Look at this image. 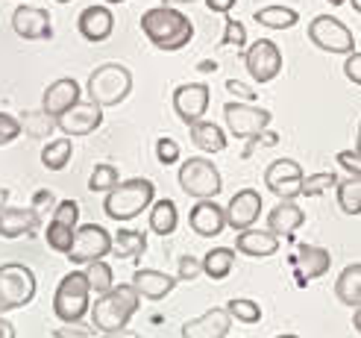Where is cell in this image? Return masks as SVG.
Here are the masks:
<instances>
[{
	"label": "cell",
	"instance_id": "cell-32",
	"mask_svg": "<svg viewBox=\"0 0 361 338\" xmlns=\"http://www.w3.org/2000/svg\"><path fill=\"white\" fill-rule=\"evenodd\" d=\"M71 156H74V141L71 138H56V141H47L42 147V165L47 171H62Z\"/></svg>",
	"mask_w": 361,
	"mask_h": 338
},
{
	"label": "cell",
	"instance_id": "cell-34",
	"mask_svg": "<svg viewBox=\"0 0 361 338\" xmlns=\"http://www.w3.org/2000/svg\"><path fill=\"white\" fill-rule=\"evenodd\" d=\"M338 206L347 215H361V176L338 183Z\"/></svg>",
	"mask_w": 361,
	"mask_h": 338
},
{
	"label": "cell",
	"instance_id": "cell-56",
	"mask_svg": "<svg viewBox=\"0 0 361 338\" xmlns=\"http://www.w3.org/2000/svg\"><path fill=\"white\" fill-rule=\"evenodd\" d=\"M214 68H218L214 62H203V65H200V71H214Z\"/></svg>",
	"mask_w": 361,
	"mask_h": 338
},
{
	"label": "cell",
	"instance_id": "cell-47",
	"mask_svg": "<svg viewBox=\"0 0 361 338\" xmlns=\"http://www.w3.org/2000/svg\"><path fill=\"white\" fill-rule=\"evenodd\" d=\"M344 74H347V80H350V83L361 85V53H358V50L347 53V62H344Z\"/></svg>",
	"mask_w": 361,
	"mask_h": 338
},
{
	"label": "cell",
	"instance_id": "cell-22",
	"mask_svg": "<svg viewBox=\"0 0 361 338\" xmlns=\"http://www.w3.org/2000/svg\"><path fill=\"white\" fill-rule=\"evenodd\" d=\"M39 224H42V215L32 206L30 209H15V206L0 209V236H4V239L30 236V233L39 229Z\"/></svg>",
	"mask_w": 361,
	"mask_h": 338
},
{
	"label": "cell",
	"instance_id": "cell-52",
	"mask_svg": "<svg viewBox=\"0 0 361 338\" xmlns=\"http://www.w3.org/2000/svg\"><path fill=\"white\" fill-rule=\"evenodd\" d=\"M100 338H141V335H135L130 330H118V332H100Z\"/></svg>",
	"mask_w": 361,
	"mask_h": 338
},
{
	"label": "cell",
	"instance_id": "cell-45",
	"mask_svg": "<svg viewBox=\"0 0 361 338\" xmlns=\"http://www.w3.org/2000/svg\"><path fill=\"white\" fill-rule=\"evenodd\" d=\"M338 165L344 168L350 176H361V153L358 150H341L338 153Z\"/></svg>",
	"mask_w": 361,
	"mask_h": 338
},
{
	"label": "cell",
	"instance_id": "cell-16",
	"mask_svg": "<svg viewBox=\"0 0 361 338\" xmlns=\"http://www.w3.org/2000/svg\"><path fill=\"white\" fill-rule=\"evenodd\" d=\"M188 227L194 229L200 239H212V236H221L226 224V209L218 206L214 200H197L194 209L188 212Z\"/></svg>",
	"mask_w": 361,
	"mask_h": 338
},
{
	"label": "cell",
	"instance_id": "cell-46",
	"mask_svg": "<svg viewBox=\"0 0 361 338\" xmlns=\"http://www.w3.org/2000/svg\"><path fill=\"white\" fill-rule=\"evenodd\" d=\"M226 92L229 95H235L238 100H244V103H256V92H252V88L247 85V83H241V80H226Z\"/></svg>",
	"mask_w": 361,
	"mask_h": 338
},
{
	"label": "cell",
	"instance_id": "cell-14",
	"mask_svg": "<svg viewBox=\"0 0 361 338\" xmlns=\"http://www.w3.org/2000/svg\"><path fill=\"white\" fill-rule=\"evenodd\" d=\"M209 100H212V92L206 83H185L173 92V112L183 118V123L191 127L194 121H200L206 115Z\"/></svg>",
	"mask_w": 361,
	"mask_h": 338
},
{
	"label": "cell",
	"instance_id": "cell-6",
	"mask_svg": "<svg viewBox=\"0 0 361 338\" xmlns=\"http://www.w3.org/2000/svg\"><path fill=\"white\" fill-rule=\"evenodd\" d=\"M35 297V274L21 262L0 265V315L24 309Z\"/></svg>",
	"mask_w": 361,
	"mask_h": 338
},
{
	"label": "cell",
	"instance_id": "cell-31",
	"mask_svg": "<svg viewBox=\"0 0 361 338\" xmlns=\"http://www.w3.org/2000/svg\"><path fill=\"white\" fill-rule=\"evenodd\" d=\"M144 251H147V236L135 233V229H118L115 244H112L115 259H135Z\"/></svg>",
	"mask_w": 361,
	"mask_h": 338
},
{
	"label": "cell",
	"instance_id": "cell-18",
	"mask_svg": "<svg viewBox=\"0 0 361 338\" xmlns=\"http://www.w3.org/2000/svg\"><path fill=\"white\" fill-rule=\"evenodd\" d=\"M77 103H80V83L71 77H62L47 85L44 100H42V112L47 118H62L71 106H77Z\"/></svg>",
	"mask_w": 361,
	"mask_h": 338
},
{
	"label": "cell",
	"instance_id": "cell-38",
	"mask_svg": "<svg viewBox=\"0 0 361 338\" xmlns=\"http://www.w3.org/2000/svg\"><path fill=\"white\" fill-rule=\"evenodd\" d=\"M329 186H338L335 171H320V174H312V176H305L302 180V194L305 198H320Z\"/></svg>",
	"mask_w": 361,
	"mask_h": 338
},
{
	"label": "cell",
	"instance_id": "cell-55",
	"mask_svg": "<svg viewBox=\"0 0 361 338\" xmlns=\"http://www.w3.org/2000/svg\"><path fill=\"white\" fill-rule=\"evenodd\" d=\"M6 200H9V191H6V188H0V209L6 206Z\"/></svg>",
	"mask_w": 361,
	"mask_h": 338
},
{
	"label": "cell",
	"instance_id": "cell-10",
	"mask_svg": "<svg viewBox=\"0 0 361 338\" xmlns=\"http://www.w3.org/2000/svg\"><path fill=\"white\" fill-rule=\"evenodd\" d=\"M309 39H312L314 47L326 50V53H353V47H355L353 30L332 15H317L314 18V21L309 24Z\"/></svg>",
	"mask_w": 361,
	"mask_h": 338
},
{
	"label": "cell",
	"instance_id": "cell-44",
	"mask_svg": "<svg viewBox=\"0 0 361 338\" xmlns=\"http://www.w3.org/2000/svg\"><path fill=\"white\" fill-rule=\"evenodd\" d=\"M50 338H97V330L94 327H80V324H65Z\"/></svg>",
	"mask_w": 361,
	"mask_h": 338
},
{
	"label": "cell",
	"instance_id": "cell-40",
	"mask_svg": "<svg viewBox=\"0 0 361 338\" xmlns=\"http://www.w3.org/2000/svg\"><path fill=\"white\" fill-rule=\"evenodd\" d=\"M53 221H59V224H65V227H74V229H77L80 203H77V200H59L56 209H53Z\"/></svg>",
	"mask_w": 361,
	"mask_h": 338
},
{
	"label": "cell",
	"instance_id": "cell-49",
	"mask_svg": "<svg viewBox=\"0 0 361 338\" xmlns=\"http://www.w3.org/2000/svg\"><path fill=\"white\" fill-rule=\"evenodd\" d=\"M209 12H218V15H229L232 6H235V0H203Z\"/></svg>",
	"mask_w": 361,
	"mask_h": 338
},
{
	"label": "cell",
	"instance_id": "cell-1",
	"mask_svg": "<svg viewBox=\"0 0 361 338\" xmlns=\"http://www.w3.org/2000/svg\"><path fill=\"white\" fill-rule=\"evenodd\" d=\"M141 30L159 50H183L194 39V27L188 18L176 6H165V4L141 15Z\"/></svg>",
	"mask_w": 361,
	"mask_h": 338
},
{
	"label": "cell",
	"instance_id": "cell-58",
	"mask_svg": "<svg viewBox=\"0 0 361 338\" xmlns=\"http://www.w3.org/2000/svg\"><path fill=\"white\" fill-rule=\"evenodd\" d=\"M329 4H332V6H344V4H347V0H329Z\"/></svg>",
	"mask_w": 361,
	"mask_h": 338
},
{
	"label": "cell",
	"instance_id": "cell-2",
	"mask_svg": "<svg viewBox=\"0 0 361 338\" xmlns=\"http://www.w3.org/2000/svg\"><path fill=\"white\" fill-rule=\"evenodd\" d=\"M138 289L133 286H118L112 291L100 294V300L92 306V327L97 332H118V330H126L130 318L138 312Z\"/></svg>",
	"mask_w": 361,
	"mask_h": 338
},
{
	"label": "cell",
	"instance_id": "cell-13",
	"mask_svg": "<svg viewBox=\"0 0 361 338\" xmlns=\"http://www.w3.org/2000/svg\"><path fill=\"white\" fill-rule=\"evenodd\" d=\"M100 123H103V106L94 103V100H80L77 106H71V109H68L62 118H56V127H59L68 138L94 133Z\"/></svg>",
	"mask_w": 361,
	"mask_h": 338
},
{
	"label": "cell",
	"instance_id": "cell-28",
	"mask_svg": "<svg viewBox=\"0 0 361 338\" xmlns=\"http://www.w3.org/2000/svg\"><path fill=\"white\" fill-rule=\"evenodd\" d=\"M235 268V251H229V247H212V251L203 256V274L214 282H221L232 274Z\"/></svg>",
	"mask_w": 361,
	"mask_h": 338
},
{
	"label": "cell",
	"instance_id": "cell-23",
	"mask_svg": "<svg viewBox=\"0 0 361 338\" xmlns=\"http://www.w3.org/2000/svg\"><path fill=\"white\" fill-rule=\"evenodd\" d=\"M235 251L252 259H264V256H274L279 251V236H274L270 229H241L235 236Z\"/></svg>",
	"mask_w": 361,
	"mask_h": 338
},
{
	"label": "cell",
	"instance_id": "cell-61",
	"mask_svg": "<svg viewBox=\"0 0 361 338\" xmlns=\"http://www.w3.org/2000/svg\"><path fill=\"white\" fill-rule=\"evenodd\" d=\"M106 4H112V6H115V4H123V0H106Z\"/></svg>",
	"mask_w": 361,
	"mask_h": 338
},
{
	"label": "cell",
	"instance_id": "cell-54",
	"mask_svg": "<svg viewBox=\"0 0 361 338\" xmlns=\"http://www.w3.org/2000/svg\"><path fill=\"white\" fill-rule=\"evenodd\" d=\"M183 4H194V0H165V6H183Z\"/></svg>",
	"mask_w": 361,
	"mask_h": 338
},
{
	"label": "cell",
	"instance_id": "cell-17",
	"mask_svg": "<svg viewBox=\"0 0 361 338\" xmlns=\"http://www.w3.org/2000/svg\"><path fill=\"white\" fill-rule=\"evenodd\" d=\"M259 212H262V194L256 188H241L226 206V224L241 233V229H250L259 221Z\"/></svg>",
	"mask_w": 361,
	"mask_h": 338
},
{
	"label": "cell",
	"instance_id": "cell-50",
	"mask_svg": "<svg viewBox=\"0 0 361 338\" xmlns=\"http://www.w3.org/2000/svg\"><path fill=\"white\" fill-rule=\"evenodd\" d=\"M256 138L262 141V145H267V147H274V145H276V141H279V135H276V133H270V130H264V133H259Z\"/></svg>",
	"mask_w": 361,
	"mask_h": 338
},
{
	"label": "cell",
	"instance_id": "cell-4",
	"mask_svg": "<svg viewBox=\"0 0 361 338\" xmlns=\"http://www.w3.org/2000/svg\"><path fill=\"white\" fill-rule=\"evenodd\" d=\"M53 312L62 324H80L92 312V286H88L85 271H71L62 277L53 294Z\"/></svg>",
	"mask_w": 361,
	"mask_h": 338
},
{
	"label": "cell",
	"instance_id": "cell-30",
	"mask_svg": "<svg viewBox=\"0 0 361 338\" xmlns=\"http://www.w3.org/2000/svg\"><path fill=\"white\" fill-rule=\"evenodd\" d=\"M252 18H256V24L267 30H291L294 24H300V15L291 6H264V9H256Z\"/></svg>",
	"mask_w": 361,
	"mask_h": 338
},
{
	"label": "cell",
	"instance_id": "cell-3",
	"mask_svg": "<svg viewBox=\"0 0 361 338\" xmlns=\"http://www.w3.org/2000/svg\"><path fill=\"white\" fill-rule=\"evenodd\" d=\"M153 198H156V186L150 180H144V176H133V180L118 183L106 194L103 212L112 221H133L147 206H153Z\"/></svg>",
	"mask_w": 361,
	"mask_h": 338
},
{
	"label": "cell",
	"instance_id": "cell-19",
	"mask_svg": "<svg viewBox=\"0 0 361 338\" xmlns=\"http://www.w3.org/2000/svg\"><path fill=\"white\" fill-rule=\"evenodd\" d=\"M332 268V256L326 247H314V244H302L300 253L294 259V271H297V286H309V279H317Z\"/></svg>",
	"mask_w": 361,
	"mask_h": 338
},
{
	"label": "cell",
	"instance_id": "cell-9",
	"mask_svg": "<svg viewBox=\"0 0 361 338\" xmlns=\"http://www.w3.org/2000/svg\"><path fill=\"white\" fill-rule=\"evenodd\" d=\"M224 118H226V130L235 138H256L259 133H264L270 127V115L267 109H259L256 103H226L224 106Z\"/></svg>",
	"mask_w": 361,
	"mask_h": 338
},
{
	"label": "cell",
	"instance_id": "cell-27",
	"mask_svg": "<svg viewBox=\"0 0 361 338\" xmlns=\"http://www.w3.org/2000/svg\"><path fill=\"white\" fill-rule=\"evenodd\" d=\"M335 294L344 306H361V262L355 265H347L344 271H341L338 282H335Z\"/></svg>",
	"mask_w": 361,
	"mask_h": 338
},
{
	"label": "cell",
	"instance_id": "cell-15",
	"mask_svg": "<svg viewBox=\"0 0 361 338\" xmlns=\"http://www.w3.org/2000/svg\"><path fill=\"white\" fill-rule=\"evenodd\" d=\"M12 30L27 42L53 39L50 15H47V9H39V6H18L12 12Z\"/></svg>",
	"mask_w": 361,
	"mask_h": 338
},
{
	"label": "cell",
	"instance_id": "cell-39",
	"mask_svg": "<svg viewBox=\"0 0 361 338\" xmlns=\"http://www.w3.org/2000/svg\"><path fill=\"white\" fill-rule=\"evenodd\" d=\"M224 47H244L247 44V27L241 21H235V18H226L224 21V39H221Z\"/></svg>",
	"mask_w": 361,
	"mask_h": 338
},
{
	"label": "cell",
	"instance_id": "cell-57",
	"mask_svg": "<svg viewBox=\"0 0 361 338\" xmlns=\"http://www.w3.org/2000/svg\"><path fill=\"white\" fill-rule=\"evenodd\" d=\"M355 150L361 153V127H358V135H355Z\"/></svg>",
	"mask_w": 361,
	"mask_h": 338
},
{
	"label": "cell",
	"instance_id": "cell-26",
	"mask_svg": "<svg viewBox=\"0 0 361 338\" xmlns=\"http://www.w3.org/2000/svg\"><path fill=\"white\" fill-rule=\"evenodd\" d=\"M191 141L197 147H200L203 153H221L226 147V133L218 127V123H212V121H194L191 123Z\"/></svg>",
	"mask_w": 361,
	"mask_h": 338
},
{
	"label": "cell",
	"instance_id": "cell-21",
	"mask_svg": "<svg viewBox=\"0 0 361 338\" xmlns=\"http://www.w3.org/2000/svg\"><path fill=\"white\" fill-rule=\"evenodd\" d=\"M77 27H80V35L85 42H106L115 30V15L109 6H85L77 18Z\"/></svg>",
	"mask_w": 361,
	"mask_h": 338
},
{
	"label": "cell",
	"instance_id": "cell-60",
	"mask_svg": "<svg viewBox=\"0 0 361 338\" xmlns=\"http://www.w3.org/2000/svg\"><path fill=\"white\" fill-rule=\"evenodd\" d=\"M276 338H300V335H291V332H288V335H276Z\"/></svg>",
	"mask_w": 361,
	"mask_h": 338
},
{
	"label": "cell",
	"instance_id": "cell-5",
	"mask_svg": "<svg viewBox=\"0 0 361 338\" xmlns=\"http://www.w3.org/2000/svg\"><path fill=\"white\" fill-rule=\"evenodd\" d=\"M130 92H133V74L130 68H123L118 62H106L94 68L92 77H88V100L100 103L103 109L123 103L130 97Z\"/></svg>",
	"mask_w": 361,
	"mask_h": 338
},
{
	"label": "cell",
	"instance_id": "cell-48",
	"mask_svg": "<svg viewBox=\"0 0 361 338\" xmlns=\"http://www.w3.org/2000/svg\"><path fill=\"white\" fill-rule=\"evenodd\" d=\"M44 206H47V209H50V206L56 209V203H53V194H50V188H42V191H35V194H32V209L39 212V215H42V209H44Z\"/></svg>",
	"mask_w": 361,
	"mask_h": 338
},
{
	"label": "cell",
	"instance_id": "cell-8",
	"mask_svg": "<svg viewBox=\"0 0 361 338\" xmlns=\"http://www.w3.org/2000/svg\"><path fill=\"white\" fill-rule=\"evenodd\" d=\"M112 244H115V236L106 227H100V224H82L77 229V236H74V247H71L68 259L74 265L97 262V259L112 253Z\"/></svg>",
	"mask_w": 361,
	"mask_h": 338
},
{
	"label": "cell",
	"instance_id": "cell-7",
	"mask_svg": "<svg viewBox=\"0 0 361 338\" xmlns=\"http://www.w3.org/2000/svg\"><path fill=\"white\" fill-rule=\"evenodd\" d=\"M221 186H224L221 171L203 156H191L179 165V188H183L188 198L214 200L221 194Z\"/></svg>",
	"mask_w": 361,
	"mask_h": 338
},
{
	"label": "cell",
	"instance_id": "cell-62",
	"mask_svg": "<svg viewBox=\"0 0 361 338\" xmlns=\"http://www.w3.org/2000/svg\"><path fill=\"white\" fill-rule=\"evenodd\" d=\"M56 4H71V0H56Z\"/></svg>",
	"mask_w": 361,
	"mask_h": 338
},
{
	"label": "cell",
	"instance_id": "cell-37",
	"mask_svg": "<svg viewBox=\"0 0 361 338\" xmlns=\"http://www.w3.org/2000/svg\"><path fill=\"white\" fill-rule=\"evenodd\" d=\"M121 183V176H118V168L115 165H97L94 168V174H92V180H88V188H92V191H106V194H109L115 186Z\"/></svg>",
	"mask_w": 361,
	"mask_h": 338
},
{
	"label": "cell",
	"instance_id": "cell-43",
	"mask_svg": "<svg viewBox=\"0 0 361 338\" xmlns=\"http://www.w3.org/2000/svg\"><path fill=\"white\" fill-rule=\"evenodd\" d=\"M200 274H203V259H194V256L179 259V268H176V279L179 282H194Z\"/></svg>",
	"mask_w": 361,
	"mask_h": 338
},
{
	"label": "cell",
	"instance_id": "cell-41",
	"mask_svg": "<svg viewBox=\"0 0 361 338\" xmlns=\"http://www.w3.org/2000/svg\"><path fill=\"white\" fill-rule=\"evenodd\" d=\"M179 156H183V150H179V145L173 138H168V135H161L159 141H156V159L161 165H173V162H179Z\"/></svg>",
	"mask_w": 361,
	"mask_h": 338
},
{
	"label": "cell",
	"instance_id": "cell-59",
	"mask_svg": "<svg viewBox=\"0 0 361 338\" xmlns=\"http://www.w3.org/2000/svg\"><path fill=\"white\" fill-rule=\"evenodd\" d=\"M353 9H355V12H361V0H353Z\"/></svg>",
	"mask_w": 361,
	"mask_h": 338
},
{
	"label": "cell",
	"instance_id": "cell-12",
	"mask_svg": "<svg viewBox=\"0 0 361 338\" xmlns=\"http://www.w3.org/2000/svg\"><path fill=\"white\" fill-rule=\"evenodd\" d=\"M302 180L305 174L302 168L294 162V159H276L270 162L267 174H264V186L276 194L279 200H294L302 194Z\"/></svg>",
	"mask_w": 361,
	"mask_h": 338
},
{
	"label": "cell",
	"instance_id": "cell-36",
	"mask_svg": "<svg viewBox=\"0 0 361 338\" xmlns=\"http://www.w3.org/2000/svg\"><path fill=\"white\" fill-rule=\"evenodd\" d=\"M229 315L235 318V321L241 324H259L262 321V306L256 303V300H247V297H232L226 303Z\"/></svg>",
	"mask_w": 361,
	"mask_h": 338
},
{
	"label": "cell",
	"instance_id": "cell-33",
	"mask_svg": "<svg viewBox=\"0 0 361 338\" xmlns=\"http://www.w3.org/2000/svg\"><path fill=\"white\" fill-rule=\"evenodd\" d=\"M85 277H88V286H92L94 294H106L115 289V274H112V265L109 262H88L85 265Z\"/></svg>",
	"mask_w": 361,
	"mask_h": 338
},
{
	"label": "cell",
	"instance_id": "cell-25",
	"mask_svg": "<svg viewBox=\"0 0 361 338\" xmlns=\"http://www.w3.org/2000/svg\"><path fill=\"white\" fill-rule=\"evenodd\" d=\"M133 286L138 289L141 297H147V300H161V297H168L176 286V277L171 274H161V271H153V268H138L133 274Z\"/></svg>",
	"mask_w": 361,
	"mask_h": 338
},
{
	"label": "cell",
	"instance_id": "cell-24",
	"mask_svg": "<svg viewBox=\"0 0 361 338\" xmlns=\"http://www.w3.org/2000/svg\"><path fill=\"white\" fill-rule=\"evenodd\" d=\"M305 224V212L294 203V200H279L274 209L267 212V229L274 236H285L291 239L294 229H300Z\"/></svg>",
	"mask_w": 361,
	"mask_h": 338
},
{
	"label": "cell",
	"instance_id": "cell-53",
	"mask_svg": "<svg viewBox=\"0 0 361 338\" xmlns=\"http://www.w3.org/2000/svg\"><path fill=\"white\" fill-rule=\"evenodd\" d=\"M353 327H355V332H361V306H358L355 315H353Z\"/></svg>",
	"mask_w": 361,
	"mask_h": 338
},
{
	"label": "cell",
	"instance_id": "cell-51",
	"mask_svg": "<svg viewBox=\"0 0 361 338\" xmlns=\"http://www.w3.org/2000/svg\"><path fill=\"white\" fill-rule=\"evenodd\" d=\"M0 338H15V327L6 321L4 315H0Z\"/></svg>",
	"mask_w": 361,
	"mask_h": 338
},
{
	"label": "cell",
	"instance_id": "cell-42",
	"mask_svg": "<svg viewBox=\"0 0 361 338\" xmlns=\"http://www.w3.org/2000/svg\"><path fill=\"white\" fill-rule=\"evenodd\" d=\"M21 130H24V123H21V121L12 118V115H6V112H0V147H4V145H12V141L21 135Z\"/></svg>",
	"mask_w": 361,
	"mask_h": 338
},
{
	"label": "cell",
	"instance_id": "cell-35",
	"mask_svg": "<svg viewBox=\"0 0 361 338\" xmlns=\"http://www.w3.org/2000/svg\"><path fill=\"white\" fill-rule=\"evenodd\" d=\"M74 236H77V229L74 227H65L59 221H50L47 224V247L50 251H56V253H71V247H74Z\"/></svg>",
	"mask_w": 361,
	"mask_h": 338
},
{
	"label": "cell",
	"instance_id": "cell-11",
	"mask_svg": "<svg viewBox=\"0 0 361 338\" xmlns=\"http://www.w3.org/2000/svg\"><path fill=\"white\" fill-rule=\"evenodd\" d=\"M244 62L250 77L256 83H270L282 74V50L270 42V39H259L252 42V47H247Z\"/></svg>",
	"mask_w": 361,
	"mask_h": 338
},
{
	"label": "cell",
	"instance_id": "cell-29",
	"mask_svg": "<svg viewBox=\"0 0 361 338\" xmlns=\"http://www.w3.org/2000/svg\"><path fill=\"white\" fill-rule=\"evenodd\" d=\"M179 224V212H176V203L161 198L150 206V229L156 236H171Z\"/></svg>",
	"mask_w": 361,
	"mask_h": 338
},
{
	"label": "cell",
	"instance_id": "cell-20",
	"mask_svg": "<svg viewBox=\"0 0 361 338\" xmlns=\"http://www.w3.org/2000/svg\"><path fill=\"white\" fill-rule=\"evenodd\" d=\"M232 330L229 309H209L194 321H185L183 335L185 338H226Z\"/></svg>",
	"mask_w": 361,
	"mask_h": 338
}]
</instances>
